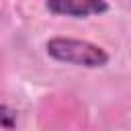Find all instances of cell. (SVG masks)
I'll return each mask as SVG.
<instances>
[{
	"mask_svg": "<svg viewBox=\"0 0 131 131\" xmlns=\"http://www.w3.org/2000/svg\"><path fill=\"white\" fill-rule=\"evenodd\" d=\"M47 55L55 61L80 66V68H104L108 63V53L90 41L84 39H72V37H53L45 43Z\"/></svg>",
	"mask_w": 131,
	"mask_h": 131,
	"instance_id": "1",
	"label": "cell"
},
{
	"mask_svg": "<svg viewBox=\"0 0 131 131\" xmlns=\"http://www.w3.org/2000/svg\"><path fill=\"white\" fill-rule=\"evenodd\" d=\"M14 123H16V113L6 106V104H0V127L4 129H14Z\"/></svg>",
	"mask_w": 131,
	"mask_h": 131,
	"instance_id": "3",
	"label": "cell"
},
{
	"mask_svg": "<svg viewBox=\"0 0 131 131\" xmlns=\"http://www.w3.org/2000/svg\"><path fill=\"white\" fill-rule=\"evenodd\" d=\"M45 8L51 14H63L72 18H86L108 12L106 0H47Z\"/></svg>",
	"mask_w": 131,
	"mask_h": 131,
	"instance_id": "2",
	"label": "cell"
}]
</instances>
